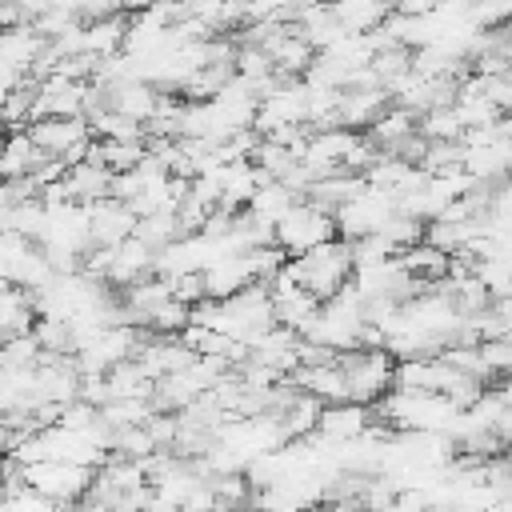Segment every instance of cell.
Listing matches in <instances>:
<instances>
[{"instance_id":"f546056e","label":"cell","mask_w":512,"mask_h":512,"mask_svg":"<svg viewBox=\"0 0 512 512\" xmlns=\"http://www.w3.org/2000/svg\"><path fill=\"white\" fill-rule=\"evenodd\" d=\"M304 0H244V16L248 20H292V12Z\"/></svg>"},{"instance_id":"4316f807","label":"cell","mask_w":512,"mask_h":512,"mask_svg":"<svg viewBox=\"0 0 512 512\" xmlns=\"http://www.w3.org/2000/svg\"><path fill=\"white\" fill-rule=\"evenodd\" d=\"M136 236H140L152 252H160L164 244H172V240L180 236L176 212H152V216H140V220H136Z\"/></svg>"},{"instance_id":"d6986e66","label":"cell","mask_w":512,"mask_h":512,"mask_svg":"<svg viewBox=\"0 0 512 512\" xmlns=\"http://www.w3.org/2000/svg\"><path fill=\"white\" fill-rule=\"evenodd\" d=\"M124 32H128V16H124V12L100 16V20L84 24L80 52H84V56H92V60H108V56L124 52Z\"/></svg>"},{"instance_id":"8fae6325","label":"cell","mask_w":512,"mask_h":512,"mask_svg":"<svg viewBox=\"0 0 512 512\" xmlns=\"http://www.w3.org/2000/svg\"><path fill=\"white\" fill-rule=\"evenodd\" d=\"M152 260H156V252H152V248L132 232L128 240H120V244L112 248V260H108L104 284H108V288H128V284H136V280L152 276Z\"/></svg>"},{"instance_id":"603a6c76","label":"cell","mask_w":512,"mask_h":512,"mask_svg":"<svg viewBox=\"0 0 512 512\" xmlns=\"http://www.w3.org/2000/svg\"><path fill=\"white\" fill-rule=\"evenodd\" d=\"M300 196L284 184V180H264L256 192H252V200L244 204V212H252L256 220H264V224H276L292 204H296Z\"/></svg>"},{"instance_id":"8992f818","label":"cell","mask_w":512,"mask_h":512,"mask_svg":"<svg viewBox=\"0 0 512 512\" xmlns=\"http://www.w3.org/2000/svg\"><path fill=\"white\" fill-rule=\"evenodd\" d=\"M392 216H396V196L384 192V188H376V184H364L348 204H340V208L332 212L336 236H344V240L372 236V232H380Z\"/></svg>"},{"instance_id":"7c38bea8","label":"cell","mask_w":512,"mask_h":512,"mask_svg":"<svg viewBox=\"0 0 512 512\" xmlns=\"http://www.w3.org/2000/svg\"><path fill=\"white\" fill-rule=\"evenodd\" d=\"M292 384L308 396H316L320 404H340L348 400V380H344V368L340 360H324V364H300L292 372Z\"/></svg>"},{"instance_id":"d6a6232c","label":"cell","mask_w":512,"mask_h":512,"mask_svg":"<svg viewBox=\"0 0 512 512\" xmlns=\"http://www.w3.org/2000/svg\"><path fill=\"white\" fill-rule=\"evenodd\" d=\"M296 512H332L328 504H304V508H296Z\"/></svg>"},{"instance_id":"9c48e42d","label":"cell","mask_w":512,"mask_h":512,"mask_svg":"<svg viewBox=\"0 0 512 512\" xmlns=\"http://www.w3.org/2000/svg\"><path fill=\"white\" fill-rule=\"evenodd\" d=\"M132 232H136V212L124 200L104 196V200H92L88 204V236H92L96 248H116Z\"/></svg>"},{"instance_id":"ba28073f","label":"cell","mask_w":512,"mask_h":512,"mask_svg":"<svg viewBox=\"0 0 512 512\" xmlns=\"http://www.w3.org/2000/svg\"><path fill=\"white\" fill-rule=\"evenodd\" d=\"M268 296H272V316H276V324H284V328H292V332H304L308 320H312L316 308H320V300H316L304 284H296L292 276H284V272H276V280L268 284Z\"/></svg>"},{"instance_id":"44dd1931","label":"cell","mask_w":512,"mask_h":512,"mask_svg":"<svg viewBox=\"0 0 512 512\" xmlns=\"http://www.w3.org/2000/svg\"><path fill=\"white\" fill-rule=\"evenodd\" d=\"M32 320H36L32 292L12 280H0V340L16 332H32Z\"/></svg>"},{"instance_id":"7402d4cb","label":"cell","mask_w":512,"mask_h":512,"mask_svg":"<svg viewBox=\"0 0 512 512\" xmlns=\"http://www.w3.org/2000/svg\"><path fill=\"white\" fill-rule=\"evenodd\" d=\"M328 8L344 32H376L392 16V0H332Z\"/></svg>"},{"instance_id":"3957f363","label":"cell","mask_w":512,"mask_h":512,"mask_svg":"<svg viewBox=\"0 0 512 512\" xmlns=\"http://www.w3.org/2000/svg\"><path fill=\"white\" fill-rule=\"evenodd\" d=\"M336 236V220L332 212H324L320 204L312 200H296L276 224H272V244L284 252V256H304L308 248L324 244Z\"/></svg>"},{"instance_id":"e0dca14e","label":"cell","mask_w":512,"mask_h":512,"mask_svg":"<svg viewBox=\"0 0 512 512\" xmlns=\"http://www.w3.org/2000/svg\"><path fill=\"white\" fill-rule=\"evenodd\" d=\"M200 284H204V300H228V296H236L240 288H248L256 280H252L244 256H220L216 264H208L200 272Z\"/></svg>"},{"instance_id":"1f68e13d","label":"cell","mask_w":512,"mask_h":512,"mask_svg":"<svg viewBox=\"0 0 512 512\" xmlns=\"http://www.w3.org/2000/svg\"><path fill=\"white\" fill-rule=\"evenodd\" d=\"M24 80H28V76H20L12 64H4V60H0V104H4V100H8V92H16Z\"/></svg>"},{"instance_id":"5b68a950","label":"cell","mask_w":512,"mask_h":512,"mask_svg":"<svg viewBox=\"0 0 512 512\" xmlns=\"http://www.w3.org/2000/svg\"><path fill=\"white\" fill-rule=\"evenodd\" d=\"M24 488L48 496L60 508H72L80 496H88L92 488V468L84 464H68V460H40V464H24L20 468Z\"/></svg>"},{"instance_id":"4fadbf2b","label":"cell","mask_w":512,"mask_h":512,"mask_svg":"<svg viewBox=\"0 0 512 512\" xmlns=\"http://www.w3.org/2000/svg\"><path fill=\"white\" fill-rule=\"evenodd\" d=\"M60 184H64V196L76 200V204H92V200L112 196V172L104 164L88 160V156L76 160V164H68L64 176H60Z\"/></svg>"},{"instance_id":"9a60e30c","label":"cell","mask_w":512,"mask_h":512,"mask_svg":"<svg viewBox=\"0 0 512 512\" xmlns=\"http://www.w3.org/2000/svg\"><path fill=\"white\" fill-rule=\"evenodd\" d=\"M48 156L36 148V140L28 136V128H12L0 140V180H24L32 176Z\"/></svg>"},{"instance_id":"484cf974","label":"cell","mask_w":512,"mask_h":512,"mask_svg":"<svg viewBox=\"0 0 512 512\" xmlns=\"http://www.w3.org/2000/svg\"><path fill=\"white\" fill-rule=\"evenodd\" d=\"M40 360V344L32 332H16V336H4L0 340V368L12 372V368H36Z\"/></svg>"},{"instance_id":"ffe728a7","label":"cell","mask_w":512,"mask_h":512,"mask_svg":"<svg viewBox=\"0 0 512 512\" xmlns=\"http://www.w3.org/2000/svg\"><path fill=\"white\" fill-rule=\"evenodd\" d=\"M104 384H108V400H152V388H156V380L144 372L136 356L112 364L104 372Z\"/></svg>"},{"instance_id":"d4e9b609","label":"cell","mask_w":512,"mask_h":512,"mask_svg":"<svg viewBox=\"0 0 512 512\" xmlns=\"http://www.w3.org/2000/svg\"><path fill=\"white\" fill-rule=\"evenodd\" d=\"M416 132H420L424 140H460V136H464V124H460L456 108L444 104V108H428V112H420Z\"/></svg>"},{"instance_id":"5bb4252c","label":"cell","mask_w":512,"mask_h":512,"mask_svg":"<svg viewBox=\"0 0 512 512\" xmlns=\"http://www.w3.org/2000/svg\"><path fill=\"white\" fill-rule=\"evenodd\" d=\"M416 124H420V116L416 112H408V108H400V104H388L372 124H368V140L380 148V152H388V156H396L412 136H416Z\"/></svg>"},{"instance_id":"52a82bcc","label":"cell","mask_w":512,"mask_h":512,"mask_svg":"<svg viewBox=\"0 0 512 512\" xmlns=\"http://www.w3.org/2000/svg\"><path fill=\"white\" fill-rule=\"evenodd\" d=\"M28 136L36 140V148L52 160H64V164H76L88 156V144H92V132H88V120L84 116H36L28 124Z\"/></svg>"},{"instance_id":"2e32d148","label":"cell","mask_w":512,"mask_h":512,"mask_svg":"<svg viewBox=\"0 0 512 512\" xmlns=\"http://www.w3.org/2000/svg\"><path fill=\"white\" fill-rule=\"evenodd\" d=\"M292 28L300 32V40H304L312 52H324L332 40L344 36V28H340V20L332 16L328 4H300V8L292 12Z\"/></svg>"},{"instance_id":"7a4b0ae2","label":"cell","mask_w":512,"mask_h":512,"mask_svg":"<svg viewBox=\"0 0 512 512\" xmlns=\"http://www.w3.org/2000/svg\"><path fill=\"white\" fill-rule=\"evenodd\" d=\"M280 272L292 276L296 284H304L316 300H328L336 288H344L352 280V240L332 236V240L308 248L304 256H288Z\"/></svg>"},{"instance_id":"30bf717a","label":"cell","mask_w":512,"mask_h":512,"mask_svg":"<svg viewBox=\"0 0 512 512\" xmlns=\"http://www.w3.org/2000/svg\"><path fill=\"white\" fill-rule=\"evenodd\" d=\"M372 424V412L368 404H356V400H340V404H324L320 408V420H316V436L328 440V444H348L356 436H364Z\"/></svg>"},{"instance_id":"cb8c5ba5","label":"cell","mask_w":512,"mask_h":512,"mask_svg":"<svg viewBox=\"0 0 512 512\" xmlns=\"http://www.w3.org/2000/svg\"><path fill=\"white\" fill-rule=\"evenodd\" d=\"M396 260L408 268V276L412 280H420V284H436V280H444L448 276V252H440V248H432V244H412V248H404V252H396Z\"/></svg>"},{"instance_id":"f1b7e54d","label":"cell","mask_w":512,"mask_h":512,"mask_svg":"<svg viewBox=\"0 0 512 512\" xmlns=\"http://www.w3.org/2000/svg\"><path fill=\"white\" fill-rule=\"evenodd\" d=\"M188 320H192V308H188L184 300H176V296H172V300H164V304L144 320V328H148L152 336H176Z\"/></svg>"},{"instance_id":"277c9868","label":"cell","mask_w":512,"mask_h":512,"mask_svg":"<svg viewBox=\"0 0 512 512\" xmlns=\"http://www.w3.org/2000/svg\"><path fill=\"white\" fill-rule=\"evenodd\" d=\"M336 360H340L344 380H348V400L372 408V404L392 388V368H396V360H392L384 348H352V352H340Z\"/></svg>"},{"instance_id":"ac0fdd59","label":"cell","mask_w":512,"mask_h":512,"mask_svg":"<svg viewBox=\"0 0 512 512\" xmlns=\"http://www.w3.org/2000/svg\"><path fill=\"white\" fill-rule=\"evenodd\" d=\"M44 52V36L32 28V24H12V28H0V60L12 64L20 76H32L36 60Z\"/></svg>"},{"instance_id":"83f0119b","label":"cell","mask_w":512,"mask_h":512,"mask_svg":"<svg viewBox=\"0 0 512 512\" xmlns=\"http://www.w3.org/2000/svg\"><path fill=\"white\" fill-rule=\"evenodd\" d=\"M96 412H100V420L108 428H128V424H144L156 408H152V400H108Z\"/></svg>"},{"instance_id":"6da1fadb","label":"cell","mask_w":512,"mask_h":512,"mask_svg":"<svg viewBox=\"0 0 512 512\" xmlns=\"http://www.w3.org/2000/svg\"><path fill=\"white\" fill-rule=\"evenodd\" d=\"M376 404H380V420L392 432H452L464 412L444 392H412V388H388Z\"/></svg>"},{"instance_id":"4dcf8cb0","label":"cell","mask_w":512,"mask_h":512,"mask_svg":"<svg viewBox=\"0 0 512 512\" xmlns=\"http://www.w3.org/2000/svg\"><path fill=\"white\" fill-rule=\"evenodd\" d=\"M388 512H428V492L424 488H396Z\"/></svg>"},{"instance_id":"836d02e7","label":"cell","mask_w":512,"mask_h":512,"mask_svg":"<svg viewBox=\"0 0 512 512\" xmlns=\"http://www.w3.org/2000/svg\"><path fill=\"white\" fill-rule=\"evenodd\" d=\"M504 468H508V476H512V452H508V456H504Z\"/></svg>"}]
</instances>
